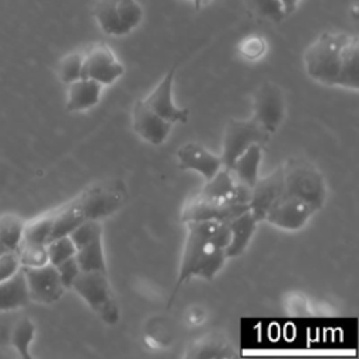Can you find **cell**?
Returning <instances> with one entry per match:
<instances>
[{
	"mask_svg": "<svg viewBox=\"0 0 359 359\" xmlns=\"http://www.w3.org/2000/svg\"><path fill=\"white\" fill-rule=\"evenodd\" d=\"M46 252L49 264L56 266L65 259L73 257L76 254V247L69 236H62L50 240L46 244Z\"/></svg>",
	"mask_w": 359,
	"mask_h": 359,
	"instance_id": "28",
	"label": "cell"
},
{
	"mask_svg": "<svg viewBox=\"0 0 359 359\" xmlns=\"http://www.w3.org/2000/svg\"><path fill=\"white\" fill-rule=\"evenodd\" d=\"M126 187L121 180H104L88 185L52 212L50 240L69 236L86 220H101L114 215L126 203Z\"/></svg>",
	"mask_w": 359,
	"mask_h": 359,
	"instance_id": "3",
	"label": "cell"
},
{
	"mask_svg": "<svg viewBox=\"0 0 359 359\" xmlns=\"http://www.w3.org/2000/svg\"><path fill=\"white\" fill-rule=\"evenodd\" d=\"M98 27L111 36L130 34L143 20L137 0H98L93 10Z\"/></svg>",
	"mask_w": 359,
	"mask_h": 359,
	"instance_id": "6",
	"label": "cell"
},
{
	"mask_svg": "<svg viewBox=\"0 0 359 359\" xmlns=\"http://www.w3.org/2000/svg\"><path fill=\"white\" fill-rule=\"evenodd\" d=\"M34 337H35V325L28 317H20L14 320L10 331L8 342L20 353V356L25 359H31L29 345L34 341Z\"/></svg>",
	"mask_w": 359,
	"mask_h": 359,
	"instance_id": "23",
	"label": "cell"
},
{
	"mask_svg": "<svg viewBox=\"0 0 359 359\" xmlns=\"http://www.w3.org/2000/svg\"><path fill=\"white\" fill-rule=\"evenodd\" d=\"M132 128L143 140L158 146L168 137L172 123L150 109L143 100H137L132 107Z\"/></svg>",
	"mask_w": 359,
	"mask_h": 359,
	"instance_id": "13",
	"label": "cell"
},
{
	"mask_svg": "<svg viewBox=\"0 0 359 359\" xmlns=\"http://www.w3.org/2000/svg\"><path fill=\"white\" fill-rule=\"evenodd\" d=\"M50 231H52V212L45 213L25 223L21 243L46 245L50 240Z\"/></svg>",
	"mask_w": 359,
	"mask_h": 359,
	"instance_id": "25",
	"label": "cell"
},
{
	"mask_svg": "<svg viewBox=\"0 0 359 359\" xmlns=\"http://www.w3.org/2000/svg\"><path fill=\"white\" fill-rule=\"evenodd\" d=\"M81 70H83V53L72 52L60 60L59 79L65 84H70L81 77Z\"/></svg>",
	"mask_w": 359,
	"mask_h": 359,
	"instance_id": "30",
	"label": "cell"
},
{
	"mask_svg": "<svg viewBox=\"0 0 359 359\" xmlns=\"http://www.w3.org/2000/svg\"><path fill=\"white\" fill-rule=\"evenodd\" d=\"M227 224L230 229V241L226 247V255L227 258L238 257L248 247L257 230L258 220L252 216L250 210H245L227 222Z\"/></svg>",
	"mask_w": 359,
	"mask_h": 359,
	"instance_id": "18",
	"label": "cell"
},
{
	"mask_svg": "<svg viewBox=\"0 0 359 359\" xmlns=\"http://www.w3.org/2000/svg\"><path fill=\"white\" fill-rule=\"evenodd\" d=\"M234 355L236 352L233 351L231 345L227 342L226 338H223L222 335L210 334L192 342L185 356L187 358H229Z\"/></svg>",
	"mask_w": 359,
	"mask_h": 359,
	"instance_id": "21",
	"label": "cell"
},
{
	"mask_svg": "<svg viewBox=\"0 0 359 359\" xmlns=\"http://www.w3.org/2000/svg\"><path fill=\"white\" fill-rule=\"evenodd\" d=\"M31 302L22 269L0 282V311H14Z\"/></svg>",
	"mask_w": 359,
	"mask_h": 359,
	"instance_id": "19",
	"label": "cell"
},
{
	"mask_svg": "<svg viewBox=\"0 0 359 359\" xmlns=\"http://www.w3.org/2000/svg\"><path fill=\"white\" fill-rule=\"evenodd\" d=\"M25 222L15 215L0 216V243L8 251H17L24 233Z\"/></svg>",
	"mask_w": 359,
	"mask_h": 359,
	"instance_id": "24",
	"label": "cell"
},
{
	"mask_svg": "<svg viewBox=\"0 0 359 359\" xmlns=\"http://www.w3.org/2000/svg\"><path fill=\"white\" fill-rule=\"evenodd\" d=\"M307 76L328 87L359 88V39L346 32H323L304 50Z\"/></svg>",
	"mask_w": 359,
	"mask_h": 359,
	"instance_id": "1",
	"label": "cell"
},
{
	"mask_svg": "<svg viewBox=\"0 0 359 359\" xmlns=\"http://www.w3.org/2000/svg\"><path fill=\"white\" fill-rule=\"evenodd\" d=\"M282 194L283 172L282 167H278L265 178H258L255 184L251 187L250 212L258 222H262L269 208L282 196Z\"/></svg>",
	"mask_w": 359,
	"mask_h": 359,
	"instance_id": "14",
	"label": "cell"
},
{
	"mask_svg": "<svg viewBox=\"0 0 359 359\" xmlns=\"http://www.w3.org/2000/svg\"><path fill=\"white\" fill-rule=\"evenodd\" d=\"M74 257L83 272H107V262L101 238H97L76 250Z\"/></svg>",
	"mask_w": 359,
	"mask_h": 359,
	"instance_id": "22",
	"label": "cell"
},
{
	"mask_svg": "<svg viewBox=\"0 0 359 359\" xmlns=\"http://www.w3.org/2000/svg\"><path fill=\"white\" fill-rule=\"evenodd\" d=\"M250 210L247 206H233V205H224L216 201L203 199L199 196L191 198L188 201L182 210H181V220L184 223L187 222H195V220H219V222H230L237 215Z\"/></svg>",
	"mask_w": 359,
	"mask_h": 359,
	"instance_id": "15",
	"label": "cell"
},
{
	"mask_svg": "<svg viewBox=\"0 0 359 359\" xmlns=\"http://www.w3.org/2000/svg\"><path fill=\"white\" fill-rule=\"evenodd\" d=\"M313 213H316V210L307 202L282 194V196L269 208L264 220L278 229L293 231L302 229Z\"/></svg>",
	"mask_w": 359,
	"mask_h": 359,
	"instance_id": "11",
	"label": "cell"
},
{
	"mask_svg": "<svg viewBox=\"0 0 359 359\" xmlns=\"http://www.w3.org/2000/svg\"><path fill=\"white\" fill-rule=\"evenodd\" d=\"M269 133L254 119H230L226 123L222 142L220 160L223 167L230 168L234 160L251 144H265Z\"/></svg>",
	"mask_w": 359,
	"mask_h": 359,
	"instance_id": "7",
	"label": "cell"
},
{
	"mask_svg": "<svg viewBox=\"0 0 359 359\" xmlns=\"http://www.w3.org/2000/svg\"><path fill=\"white\" fill-rule=\"evenodd\" d=\"M21 269L32 302L50 304L63 296L66 287L63 286L55 265L48 262L42 266H27Z\"/></svg>",
	"mask_w": 359,
	"mask_h": 359,
	"instance_id": "10",
	"label": "cell"
},
{
	"mask_svg": "<svg viewBox=\"0 0 359 359\" xmlns=\"http://www.w3.org/2000/svg\"><path fill=\"white\" fill-rule=\"evenodd\" d=\"M192 1H194V4H195L196 8H201V7L205 4L206 0H192Z\"/></svg>",
	"mask_w": 359,
	"mask_h": 359,
	"instance_id": "36",
	"label": "cell"
},
{
	"mask_svg": "<svg viewBox=\"0 0 359 359\" xmlns=\"http://www.w3.org/2000/svg\"><path fill=\"white\" fill-rule=\"evenodd\" d=\"M177 72V65L164 74L161 81L150 91L147 97L143 98L144 104L153 109L157 115L164 118L171 123H185L189 118V111L187 108H180L175 105L172 98V84Z\"/></svg>",
	"mask_w": 359,
	"mask_h": 359,
	"instance_id": "12",
	"label": "cell"
},
{
	"mask_svg": "<svg viewBox=\"0 0 359 359\" xmlns=\"http://www.w3.org/2000/svg\"><path fill=\"white\" fill-rule=\"evenodd\" d=\"M178 164L182 170H191L198 172L206 180L212 178L222 167L220 156L209 151L203 144L198 142H188L177 150Z\"/></svg>",
	"mask_w": 359,
	"mask_h": 359,
	"instance_id": "16",
	"label": "cell"
},
{
	"mask_svg": "<svg viewBox=\"0 0 359 359\" xmlns=\"http://www.w3.org/2000/svg\"><path fill=\"white\" fill-rule=\"evenodd\" d=\"M101 236H102V227L100 220H86L69 233V237L72 238L76 250H79L80 247L97 238H101Z\"/></svg>",
	"mask_w": 359,
	"mask_h": 359,
	"instance_id": "27",
	"label": "cell"
},
{
	"mask_svg": "<svg viewBox=\"0 0 359 359\" xmlns=\"http://www.w3.org/2000/svg\"><path fill=\"white\" fill-rule=\"evenodd\" d=\"M87 306L108 325L119 321V307L112 293L107 272H80L72 287Z\"/></svg>",
	"mask_w": 359,
	"mask_h": 359,
	"instance_id": "5",
	"label": "cell"
},
{
	"mask_svg": "<svg viewBox=\"0 0 359 359\" xmlns=\"http://www.w3.org/2000/svg\"><path fill=\"white\" fill-rule=\"evenodd\" d=\"M266 41L261 35H248L238 42V53L247 60H258L266 52Z\"/></svg>",
	"mask_w": 359,
	"mask_h": 359,
	"instance_id": "31",
	"label": "cell"
},
{
	"mask_svg": "<svg viewBox=\"0 0 359 359\" xmlns=\"http://www.w3.org/2000/svg\"><path fill=\"white\" fill-rule=\"evenodd\" d=\"M21 269L17 251H8L0 255V282L11 278Z\"/></svg>",
	"mask_w": 359,
	"mask_h": 359,
	"instance_id": "33",
	"label": "cell"
},
{
	"mask_svg": "<svg viewBox=\"0 0 359 359\" xmlns=\"http://www.w3.org/2000/svg\"><path fill=\"white\" fill-rule=\"evenodd\" d=\"M56 269H57V273H59V278L63 283V286L66 289H70L72 287V283L73 280L77 278V275L81 272L79 264H77V259L76 257H70L67 259H65L63 262H60L59 265H56Z\"/></svg>",
	"mask_w": 359,
	"mask_h": 359,
	"instance_id": "32",
	"label": "cell"
},
{
	"mask_svg": "<svg viewBox=\"0 0 359 359\" xmlns=\"http://www.w3.org/2000/svg\"><path fill=\"white\" fill-rule=\"evenodd\" d=\"M261 160H262V144L254 143L234 160L230 170L240 182L248 187H252L258 180V170H259Z\"/></svg>",
	"mask_w": 359,
	"mask_h": 359,
	"instance_id": "20",
	"label": "cell"
},
{
	"mask_svg": "<svg viewBox=\"0 0 359 359\" xmlns=\"http://www.w3.org/2000/svg\"><path fill=\"white\" fill-rule=\"evenodd\" d=\"M18 259L21 268L27 266H42L48 264V252H46V245H39V244H28V243H21L18 250Z\"/></svg>",
	"mask_w": 359,
	"mask_h": 359,
	"instance_id": "29",
	"label": "cell"
},
{
	"mask_svg": "<svg viewBox=\"0 0 359 359\" xmlns=\"http://www.w3.org/2000/svg\"><path fill=\"white\" fill-rule=\"evenodd\" d=\"M269 135L275 133L285 118V95L273 83H262L252 94V116Z\"/></svg>",
	"mask_w": 359,
	"mask_h": 359,
	"instance_id": "8",
	"label": "cell"
},
{
	"mask_svg": "<svg viewBox=\"0 0 359 359\" xmlns=\"http://www.w3.org/2000/svg\"><path fill=\"white\" fill-rule=\"evenodd\" d=\"M245 7L255 17L279 22L286 17V13L279 0H244Z\"/></svg>",
	"mask_w": 359,
	"mask_h": 359,
	"instance_id": "26",
	"label": "cell"
},
{
	"mask_svg": "<svg viewBox=\"0 0 359 359\" xmlns=\"http://www.w3.org/2000/svg\"><path fill=\"white\" fill-rule=\"evenodd\" d=\"M123 73V65L104 42L91 45L87 52L83 53L81 77L95 80L101 86H108L115 83Z\"/></svg>",
	"mask_w": 359,
	"mask_h": 359,
	"instance_id": "9",
	"label": "cell"
},
{
	"mask_svg": "<svg viewBox=\"0 0 359 359\" xmlns=\"http://www.w3.org/2000/svg\"><path fill=\"white\" fill-rule=\"evenodd\" d=\"M187 236L175 286L168 299L171 306L180 287L191 278L213 279L226 262V247L230 241L229 224L219 220L187 222Z\"/></svg>",
	"mask_w": 359,
	"mask_h": 359,
	"instance_id": "2",
	"label": "cell"
},
{
	"mask_svg": "<svg viewBox=\"0 0 359 359\" xmlns=\"http://www.w3.org/2000/svg\"><path fill=\"white\" fill-rule=\"evenodd\" d=\"M6 252H8V250L0 243V255H3V254H6Z\"/></svg>",
	"mask_w": 359,
	"mask_h": 359,
	"instance_id": "37",
	"label": "cell"
},
{
	"mask_svg": "<svg viewBox=\"0 0 359 359\" xmlns=\"http://www.w3.org/2000/svg\"><path fill=\"white\" fill-rule=\"evenodd\" d=\"M202 320H203V311L202 310L198 309L196 313L194 310H191V314H189V323L191 324H199Z\"/></svg>",
	"mask_w": 359,
	"mask_h": 359,
	"instance_id": "35",
	"label": "cell"
},
{
	"mask_svg": "<svg viewBox=\"0 0 359 359\" xmlns=\"http://www.w3.org/2000/svg\"><path fill=\"white\" fill-rule=\"evenodd\" d=\"M279 1H280L282 7H283L286 15H289V14H292L297 8V4H299L300 0H279Z\"/></svg>",
	"mask_w": 359,
	"mask_h": 359,
	"instance_id": "34",
	"label": "cell"
},
{
	"mask_svg": "<svg viewBox=\"0 0 359 359\" xmlns=\"http://www.w3.org/2000/svg\"><path fill=\"white\" fill-rule=\"evenodd\" d=\"M102 86L95 80L80 77L67 84L66 109L69 112H80L95 107L100 102Z\"/></svg>",
	"mask_w": 359,
	"mask_h": 359,
	"instance_id": "17",
	"label": "cell"
},
{
	"mask_svg": "<svg viewBox=\"0 0 359 359\" xmlns=\"http://www.w3.org/2000/svg\"><path fill=\"white\" fill-rule=\"evenodd\" d=\"M283 194L307 202L317 212L323 208L327 187L318 168L304 158H289L282 165Z\"/></svg>",
	"mask_w": 359,
	"mask_h": 359,
	"instance_id": "4",
	"label": "cell"
}]
</instances>
